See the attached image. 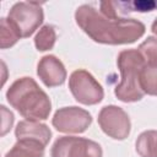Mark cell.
Masks as SVG:
<instances>
[{"mask_svg":"<svg viewBox=\"0 0 157 157\" xmlns=\"http://www.w3.org/2000/svg\"><path fill=\"white\" fill-rule=\"evenodd\" d=\"M75 18L81 29L94 42L103 44L134 43L145 33V26L135 18L110 17L91 5L76 10Z\"/></svg>","mask_w":157,"mask_h":157,"instance_id":"1","label":"cell"},{"mask_svg":"<svg viewBox=\"0 0 157 157\" xmlns=\"http://www.w3.org/2000/svg\"><path fill=\"white\" fill-rule=\"evenodd\" d=\"M9 103L27 120H44L49 117L52 103L49 97L31 77L16 80L6 92Z\"/></svg>","mask_w":157,"mask_h":157,"instance_id":"2","label":"cell"},{"mask_svg":"<svg viewBox=\"0 0 157 157\" xmlns=\"http://www.w3.org/2000/svg\"><path fill=\"white\" fill-rule=\"evenodd\" d=\"M118 67L121 81L115 87V96L123 102L140 101L145 92L141 88V71L146 65L141 54L135 49L123 50L118 55Z\"/></svg>","mask_w":157,"mask_h":157,"instance_id":"3","label":"cell"},{"mask_svg":"<svg viewBox=\"0 0 157 157\" xmlns=\"http://www.w3.org/2000/svg\"><path fill=\"white\" fill-rule=\"evenodd\" d=\"M69 87L75 99L82 104H97L103 98V88L86 70H76L71 74Z\"/></svg>","mask_w":157,"mask_h":157,"instance_id":"4","label":"cell"},{"mask_svg":"<svg viewBox=\"0 0 157 157\" xmlns=\"http://www.w3.org/2000/svg\"><path fill=\"white\" fill-rule=\"evenodd\" d=\"M52 157H102V148L88 139L63 136L54 142Z\"/></svg>","mask_w":157,"mask_h":157,"instance_id":"5","label":"cell"},{"mask_svg":"<svg viewBox=\"0 0 157 157\" xmlns=\"http://www.w3.org/2000/svg\"><path fill=\"white\" fill-rule=\"evenodd\" d=\"M9 20L15 23L18 28L21 37H29L42 23L43 11L39 2H17L15 4L10 12Z\"/></svg>","mask_w":157,"mask_h":157,"instance_id":"6","label":"cell"},{"mask_svg":"<svg viewBox=\"0 0 157 157\" xmlns=\"http://www.w3.org/2000/svg\"><path fill=\"white\" fill-rule=\"evenodd\" d=\"M98 124L102 130L115 140H124L130 132L128 114L117 105H107L98 114Z\"/></svg>","mask_w":157,"mask_h":157,"instance_id":"7","label":"cell"},{"mask_svg":"<svg viewBox=\"0 0 157 157\" xmlns=\"http://www.w3.org/2000/svg\"><path fill=\"white\" fill-rule=\"evenodd\" d=\"M92 123L91 114L77 107H65L54 114L53 125L58 131L67 134L83 132Z\"/></svg>","mask_w":157,"mask_h":157,"instance_id":"8","label":"cell"},{"mask_svg":"<svg viewBox=\"0 0 157 157\" xmlns=\"http://www.w3.org/2000/svg\"><path fill=\"white\" fill-rule=\"evenodd\" d=\"M37 74L43 83L48 87H55L64 83L66 71L63 63L54 55H45L38 63Z\"/></svg>","mask_w":157,"mask_h":157,"instance_id":"9","label":"cell"},{"mask_svg":"<svg viewBox=\"0 0 157 157\" xmlns=\"http://www.w3.org/2000/svg\"><path fill=\"white\" fill-rule=\"evenodd\" d=\"M101 12L110 17H118L119 15H125L128 12L139 11H153L157 9V1H103L99 4Z\"/></svg>","mask_w":157,"mask_h":157,"instance_id":"10","label":"cell"},{"mask_svg":"<svg viewBox=\"0 0 157 157\" xmlns=\"http://www.w3.org/2000/svg\"><path fill=\"white\" fill-rule=\"evenodd\" d=\"M15 134H16L17 141L18 140H32V141L40 142L44 146H47L52 136V132L47 125L40 124L38 121H33V120L20 121L17 124Z\"/></svg>","mask_w":157,"mask_h":157,"instance_id":"11","label":"cell"},{"mask_svg":"<svg viewBox=\"0 0 157 157\" xmlns=\"http://www.w3.org/2000/svg\"><path fill=\"white\" fill-rule=\"evenodd\" d=\"M44 145L32 140H18L5 157H43Z\"/></svg>","mask_w":157,"mask_h":157,"instance_id":"12","label":"cell"},{"mask_svg":"<svg viewBox=\"0 0 157 157\" xmlns=\"http://www.w3.org/2000/svg\"><path fill=\"white\" fill-rule=\"evenodd\" d=\"M136 151L141 157H157V131H144L136 140Z\"/></svg>","mask_w":157,"mask_h":157,"instance_id":"13","label":"cell"},{"mask_svg":"<svg viewBox=\"0 0 157 157\" xmlns=\"http://www.w3.org/2000/svg\"><path fill=\"white\" fill-rule=\"evenodd\" d=\"M21 37V33L18 28L15 26L12 21L9 18L1 20V28H0V47L1 49H6L9 47H12Z\"/></svg>","mask_w":157,"mask_h":157,"instance_id":"14","label":"cell"},{"mask_svg":"<svg viewBox=\"0 0 157 157\" xmlns=\"http://www.w3.org/2000/svg\"><path fill=\"white\" fill-rule=\"evenodd\" d=\"M140 81L145 93L157 96V65H145L141 71Z\"/></svg>","mask_w":157,"mask_h":157,"instance_id":"15","label":"cell"},{"mask_svg":"<svg viewBox=\"0 0 157 157\" xmlns=\"http://www.w3.org/2000/svg\"><path fill=\"white\" fill-rule=\"evenodd\" d=\"M55 38H56V36H55V31H54L53 26H49V25L44 26L38 32V34L36 36V39H34L37 49L40 52L52 49L55 43Z\"/></svg>","mask_w":157,"mask_h":157,"instance_id":"16","label":"cell"},{"mask_svg":"<svg viewBox=\"0 0 157 157\" xmlns=\"http://www.w3.org/2000/svg\"><path fill=\"white\" fill-rule=\"evenodd\" d=\"M146 65H157V38L148 37L137 49Z\"/></svg>","mask_w":157,"mask_h":157,"instance_id":"17","label":"cell"},{"mask_svg":"<svg viewBox=\"0 0 157 157\" xmlns=\"http://www.w3.org/2000/svg\"><path fill=\"white\" fill-rule=\"evenodd\" d=\"M1 117H2V121H1V136H4L12 126L13 123V115L10 110L6 109L5 105H1Z\"/></svg>","mask_w":157,"mask_h":157,"instance_id":"18","label":"cell"},{"mask_svg":"<svg viewBox=\"0 0 157 157\" xmlns=\"http://www.w3.org/2000/svg\"><path fill=\"white\" fill-rule=\"evenodd\" d=\"M152 32H153L155 34H157V18H156L155 22L152 23Z\"/></svg>","mask_w":157,"mask_h":157,"instance_id":"19","label":"cell"}]
</instances>
